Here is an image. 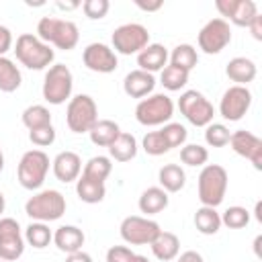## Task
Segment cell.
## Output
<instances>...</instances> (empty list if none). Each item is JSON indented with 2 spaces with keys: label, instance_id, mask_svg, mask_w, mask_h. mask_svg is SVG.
Masks as SVG:
<instances>
[{
  "label": "cell",
  "instance_id": "1",
  "mask_svg": "<svg viewBox=\"0 0 262 262\" xmlns=\"http://www.w3.org/2000/svg\"><path fill=\"white\" fill-rule=\"evenodd\" d=\"M37 37L47 45H55L57 49L72 51L80 41V31H78V25L72 20L41 16L37 23Z\"/></svg>",
  "mask_w": 262,
  "mask_h": 262
},
{
  "label": "cell",
  "instance_id": "2",
  "mask_svg": "<svg viewBox=\"0 0 262 262\" xmlns=\"http://www.w3.org/2000/svg\"><path fill=\"white\" fill-rule=\"evenodd\" d=\"M14 55L29 70H45V68H51V63L55 59V51L51 49V45H47L45 41H41L33 33H23V35L16 37Z\"/></svg>",
  "mask_w": 262,
  "mask_h": 262
},
{
  "label": "cell",
  "instance_id": "3",
  "mask_svg": "<svg viewBox=\"0 0 262 262\" xmlns=\"http://www.w3.org/2000/svg\"><path fill=\"white\" fill-rule=\"evenodd\" d=\"M66 196L55 190V188H45L35 192L27 203H25V213L33 219V221H41V223H51L61 219V215L66 213Z\"/></svg>",
  "mask_w": 262,
  "mask_h": 262
},
{
  "label": "cell",
  "instance_id": "4",
  "mask_svg": "<svg viewBox=\"0 0 262 262\" xmlns=\"http://www.w3.org/2000/svg\"><path fill=\"white\" fill-rule=\"evenodd\" d=\"M227 170L219 164H205L199 174V201L203 207H219L227 192Z\"/></svg>",
  "mask_w": 262,
  "mask_h": 262
},
{
  "label": "cell",
  "instance_id": "5",
  "mask_svg": "<svg viewBox=\"0 0 262 262\" xmlns=\"http://www.w3.org/2000/svg\"><path fill=\"white\" fill-rule=\"evenodd\" d=\"M49 156L43 149H29L23 154L18 168H16V176L23 188L27 190H39L47 178L49 172Z\"/></svg>",
  "mask_w": 262,
  "mask_h": 262
},
{
  "label": "cell",
  "instance_id": "6",
  "mask_svg": "<svg viewBox=\"0 0 262 262\" xmlns=\"http://www.w3.org/2000/svg\"><path fill=\"white\" fill-rule=\"evenodd\" d=\"M72 88H74V76H72V70L68 66L53 63L45 72L41 92H43V98L49 104L59 106L66 100H70L72 98Z\"/></svg>",
  "mask_w": 262,
  "mask_h": 262
},
{
  "label": "cell",
  "instance_id": "7",
  "mask_svg": "<svg viewBox=\"0 0 262 262\" xmlns=\"http://www.w3.org/2000/svg\"><path fill=\"white\" fill-rule=\"evenodd\" d=\"M174 117V102L168 94H149L141 98L135 106V119L139 125L158 127L170 123Z\"/></svg>",
  "mask_w": 262,
  "mask_h": 262
},
{
  "label": "cell",
  "instance_id": "8",
  "mask_svg": "<svg viewBox=\"0 0 262 262\" xmlns=\"http://www.w3.org/2000/svg\"><path fill=\"white\" fill-rule=\"evenodd\" d=\"M98 121V106L90 94H76L66 108V123L72 133H88Z\"/></svg>",
  "mask_w": 262,
  "mask_h": 262
},
{
  "label": "cell",
  "instance_id": "9",
  "mask_svg": "<svg viewBox=\"0 0 262 262\" xmlns=\"http://www.w3.org/2000/svg\"><path fill=\"white\" fill-rule=\"evenodd\" d=\"M111 43L115 53L133 55L149 45V31L139 23H125L113 31Z\"/></svg>",
  "mask_w": 262,
  "mask_h": 262
},
{
  "label": "cell",
  "instance_id": "10",
  "mask_svg": "<svg viewBox=\"0 0 262 262\" xmlns=\"http://www.w3.org/2000/svg\"><path fill=\"white\" fill-rule=\"evenodd\" d=\"M178 108L184 115V119L194 127H207L209 123H213L215 117L213 104L199 90H184L178 98Z\"/></svg>",
  "mask_w": 262,
  "mask_h": 262
},
{
  "label": "cell",
  "instance_id": "11",
  "mask_svg": "<svg viewBox=\"0 0 262 262\" xmlns=\"http://www.w3.org/2000/svg\"><path fill=\"white\" fill-rule=\"evenodd\" d=\"M160 231L162 229H160L158 221L141 217V215H129L119 225V233H121L123 242L131 244V246H149Z\"/></svg>",
  "mask_w": 262,
  "mask_h": 262
},
{
  "label": "cell",
  "instance_id": "12",
  "mask_svg": "<svg viewBox=\"0 0 262 262\" xmlns=\"http://www.w3.org/2000/svg\"><path fill=\"white\" fill-rule=\"evenodd\" d=\"M196 41H199V49L203 53L217 55L231 43V27L223 18H211L199 31Z\"/></svg>",
  "mask_w": 262,
  "mask_h": 262
},
{
  "label": "cell",
  "instance_id": "13",
  "mask_svg": "<svg viewBox=\"0 0 262 262\" xmlns=\"http://www.w3.org/2000/svg\"><path fill=\"white\" fill-rule=\"evenodd\" d=\"M25 252V235L12 217H0V260L14 262Z\"/></svg>",
  "mask_w": 262,
  "mask_h": 262
},
{
  "label": "cell",
  "instance_id": "14",
  "mask_svg": "<svg viewBox=\"0 0 262 262\" xmlns=\"http://www.w3.org/2000/svg\"><path fill=\"white\" fill-rule=\"evenodd\" d=\"M252 106V92L248 90V86H229L219 102V115L229 121L235 123L239 119H244V115L250 111Z\"/></svg>",
  "mask_w": 262,
  "mask_h": 262
},
{
  "label": "cell",
  "instance_id": "15",
  "mask_svg": "<svg viewBox=\"0 0 262 262\" xmlns=\"http://www.w3.org/2000/svg\"><path fill=\"white\" fill-rule=\"evenodd\" d=\"M82 61L90 72H96V74H111L119 66L117 53L106 43H90V45H86L84 51H82Z\"/></svg>",
  "mask_w": 262,
  "mask_h": 262
},
{
  "label": "cell",
  "instance_id": "16",
  "mask_svg": "<svg viewBox=\"0 0 262 262\" xmlns=\"http://www.w3.org/2000/svg\"><path fill=\"white\" fill-rule=\"evenodd\" d=\"M215 8L225 23H231L235 27H248L258 14V6L254 0H215Z\"/></svg>",
  "mask_w": 262,
  "mask_h": 262
},
{
  "label": "cell",
  "instance_id": "17",
  "mask_svg": "<svg viewBox=\"0 0 262 262\" xmlns=\"http://www.w3.org/2000/svg\"><path fill=\"white\" fill-rule=\"evenodd\" d=\"M229 145L237 156L246 158L256 170H262V139L258 135L246 129H237L229 135Z\"/></svg>",
  "mask_w": 262,
  "mask_h": 262
},
{
  "label": "cell",
  "instance_id": "18",
  "mask_svg": "<svg viewBox=\"0 0 262 262\" xmlns=\"http://www.w3.org/2000/svg\"><path fill=\"white\" fill-rule=\"evenodd\" d=\"M51 170L59 182H76L82 174V158L70 149L59 151L51 162Z\"/></svg>",
  "mask_w": 262,
  "mask_h": 262
},
{
  "label": "cell",
  "instance_id": "19",
  "mask_svg": "<svg viewBox=\"0 0 262 262\" xmlns=\"http://www.w3.org/2000/svg\"><path fill=\"white\" fill-rule=\"evenodd\" d=\"M154 88H156L154 74H147V72H143L139 68L131 70L123 80V90L131 98H145V96H149L154 92Z\"/></svg>",
  "mask_w": 262,
  "mask_h": 262
},
{
  "label": "cell",
  "instance_id": "20",
  "mask_svg": "<svg viewBox=\"0 0 262 262\" xmlns=\"http://www.w3.org/2000/svg\"><path fill=\"white\" fill-rule=\"evenodd\" d=\"M168 49L162 43H149L147 47H143L137 53V66L139 70L154 74V72H162L168 66Z\"/></svg>",
  "mask_w": 262,
  "mask_h": 262
},
{
  "label": "cell",
  "instance_id": "21",
  "mask_svg": "<svg viewBox=\"0 0 262 262\" xmlns=\"http://www.w3.org/2000/svg\"><path fill=\"white\" fill-rule=\"evenodd\" d=\"M84 242H86V235L76 225H59L53 231V244H55V248L59 252H66V254L80 252L82 246H84Z\"/></svg>",
  "mask_w": 262,
  "mask_h": 262
},
{
  "label": "cell",
  "instance_id": "22",
  "mask_svg": "<svg viewBox=\"0 0 262 262\" xmlns=\"http://www.w3.org/2000/svg\"><path fill=\"white\" fill-rule=\"evenodd\" d=\"M225 74L231 82H235V86H246L250 82H254L256 74H258V68L256 63L250 59V57H233L227 61L225 66Z\"/></svg>",
  "mask_w": 262,
  "mask_h": 262
},
{
  "label": "cell",
  "instance_id": "23",
  "mask_svg": "<svg viewBox=\"0 0 262 262\" xmlns=\"http://www.w3.org/2000/svg\"><path fill=\"white\" fill-rule=\"evenodd\" d=\"M168 203H170V196H168V192H166L164 188H160V186H149V188H145V190L141 192V196H139V201H137V207H139L141 213H145V215L149 217V215L162 213V211L168 207Z\"/></svg>",
  "mask_w": 262,
  "mask_h": 262
},
{
  "label": "cell",
  "instance_id": "24",
  "mask_svg": "<svg viewBox=\"0 0 262 262\" xmlns=\"http://www.w3.org/2000/svg\"><path fill=\"white\" fill-rule=\"evenodd\" d=\"M149 248H151V254H154L158 260L170 262V260H174V258L178 256V252H180V239H178V235L172 233V231H160V233L156 235V239L149 244Z\"/></svg>",
  "mask_w": 262,
  "mask_h": 262
},
{
  "label": "cell",
  "instance_id": "25",
  "mask_svg": "<svg viewBox=\"0 0 262 262\" xmlns=\"http://www.w3.org/2000/svg\"><path fill=\"white\" fill-rule=\"evenodd\" d=\"M108 156H111V160L121 162V164L131 162L137 156V139L131 133L121 131L119 137L108 145Z\"/></svg>",
  "mask_w": 262,
  "mask_h": 262
},
{
  "label": "cell",
  "instance_id": "26",
  "mask_svg": "<svg viewBox=\"0 0 262 262\" xmlns=\"http://www.w3.org/2000/svg\"><path fill=\"white\" fill-rule=\"evenodd\" d=\"M76 194L82 203L96 205L106 196V186L100 180H92V178L80 174V178L76 180Z\"/></svg>",
  "mask_w": 262,
  "mask_h": 262
},
{
  "label": "cell",
  "instance_id": "27",
  "mask_svg": "<svg viewBox=\"0 0 262 262\" xmlns=\"http://www.w3.org/2000/svg\"><path fill=\"white\" fill-rule=\"evenodd\" d=\"M158 182L166 192H180L186 184V174L178 164H164L158 172Z\"/></svg>",
  "mask_w": 262,
  "mask_h": 262
},
{
  "label": "cell",
  "instance_id": "28",
  "mask_svg": "<svg viewBox=\"0 0 262 262\" xmlns=\"http://www.w3.org/2000/svg\"><path fill=\"white\" fill-rule=\"evenodd\" d=\"M119 133H121L119 123H115V121H111V119H98V121L94 123V127L88 131L90 141H92L94 145H98V147H108V145L119 137Z\"/></svg>",
  "mask_w": 262,
  "mask_h": 262
},
{
  "label": "cell",
  "instance_id": "29",
  "mask_svg": "<svg viewBox=\"0 0 262 262\" xmlns=\"http://www.w3.org/2000/svg\"><path fill=\"white\" fill-rule=\"evenodd\" d=\"M194 227L203 235H215L221 229V213L215 207H199L194 213Z\"/></svg>",
  "mask_w": 262,
  "mask_h": 262
},
{
  "label": "cell",
  "instance_id": "30",
  "mask_svg": "<svg viewBox=\"0 0 262 262\" xmlns=\"http://www.w3.org/2000/svg\"><path fill=\"white\" fill-rule=\"evenodd\" d=\"M23 235H25V244L33 246L35 250H43L53 242V231L49 229L47 223L41 221H31Z\"/></svg>",
  "mask_w": 262,
  "mask_h": 262
},
{
  "label": "cell",
  "instance_id": "31",
  "mask_svg": "<svg viewBox=\"0 0 262 262\" xmlns=\"http://www.w3.org/2000/svg\"><path fill=\"white\" fill-rule=\"evenodd\" d=\"M23 84V76H20V70L18 66L8 59L6 55L0 57V90L2 92H14L18 90Z\"/></svg>",
  "mask_w": 262,
  "mask_h": 262
},
{
  "label": "cell",
  "instance_id": "32",
  "mask_svg": "<svg viewBox=\"0 0 262 262\" xmlns=\"http://www.w3.org/2000/svg\"><path fill=\"white\" fill-rule=\"evenodd\" d=\"M168 59H170V66H176V68H180V70L190 74V70L199 63V53L190 43H180V45H176L172 49Z\"/></svg>",
  "mask_w": 262,
  "mask_h": 262
},
{
  "label": "cell",
  "instance_id": "33",
  "mask_svg": "<svg viewBox=\"0 0 262 262\" xmlns=\"http://www.w3.org/2000/svg\"><path fill=\"white\" fill-rule=\"evenodd\" d=\"M20 121H23V125H25L29 131L41 129V127L51 125V113H49V108H47L45 104H31V106H27V108L23 111Z\"/></svg>",
  "mask_w": 262,
  "mask_h": 262
},
{
  "label": "cell",
  "instance_id": "34",
  "mask_svg": "<svg viewBox=\"0 0 262 262\" xmlns=\"http://www.w3.org/2000/svg\"><path fill=\"white\" fill-rule=\"evenodd\" d=\"M111 172H113L111 158H106V156H94V158H90V160L84 164L82 176H88V178H92V180L104 182Z\"/></svg>",
  "mask_w": 262,
  "mask_h": 262
},
{
  "label": "cell",
  "instance_id": "35",
  "mask_svg": "<svg viewBox=\"0 0 262 262\" xmlns=\"http://www.w3.org/2000/svg\"><path fill=\"white\" fill-rule=\"evenodd\" d=\"M160 84L170 90V92H176V90H182L186 84H188V72L176 68V66H166L160 74Z\"/></svg>",
  "mask_w": 262,
  "mask_h": 262
},
{
  "label": "cell",
  "instance_id": "36",
  "mask_svg": "<svg viewBox=\"0 0 262 262\" xmlns=\"http://www.w3.org/2000/svg\"><path fill=\"white\" fill-rule=\"evenodd\" d=\"M207 160H209V151H207V147H203L199 143H184L180 147V162L186 166H192V168L205 166Z\"/></svg>",
  "mask_w": 262,
  "mask_h": 262
},
{
  "label": "cell",
  "instance_id": "37",
  "mask_svg": "<svg viewBox=\"0 0 262 262\" xmlns=\"http://www.w3.org/2000/svg\"><path fill=\"white\" fill-rule=\"evenodd\" d=\"M248 223H250V211L246 207L233 205V207H227L221 213V225H225L229 229H242Z\"/></svg>",
  "mask_w": 262,
  "mask_h": 262
},
{
  "label": "cell",
  "instance_id": "38",
  "mask_svg": "<svg viewBox=\"0 0 262 262\" xmlns=\"http://www.w3.org/2000/svg\"><path fill=\"white\" fill-rule=\"evenodd\" d=\"M160 133H162V137H164V141H166V145H168L170 149L182 147V145L186 143V137H188L186 127L180 125V123H172V121L166 123V125L160 129Z\"/></svg>",
  "mask_w": 262,
  "mask_h": 262
},
{
  "label": "cell",
  "instance_id": "39",
  "mask_svg": "<svg viewBox=\"0 0 262 262\" xmlns=\"http://www.w3.org/2000/svg\"><path fill=\"white\" fill-rule=\"evenodd\" d=\"M229 129L223 123H209L205 127V141L211 147H225L229 143Z\"/></svg>",
  "mask_w": 262,
  "mask_h": 262
},
{
  "label": "cell",
  "instance_id": "40",
  "mask_svg": "<svg viewBox=\"0 0 262 262\" xmlns=\"http://www.w3.org/2000/svg\"><path fill=\"white\" fill-rule=\"evenodd\" d=\"M141 147H143V151L149 154V156H164V154L170 151V147L166 145V141H164V137H162L160 131H149V133H145L143 139H141Z\"/></svg>",
  "mask_w": 262,
  "mask_h": 262
},
{
  "label": "cell",
  "instance_id": "41",
  "mask_svg": "<svg viewBox=\"0 0 262 262\" xmlns=\"http://www.w3.org/2000/svg\"><path fill=\"white\" fill-rule=\"evenodd\" d=\"M111 8V2L108 0H84L82 2V10L88 18L92 20H98V18H104L106 12Z\"/></svg>",
  "mask_w": 262,
  "mask_h": 262
},
{
  "label": "cell",
  "instance_id": "42",
  "mask_svg": "<svg viewBox=\"0 0 262 262\" xmlns=\"http://www.w3.org/2000/svg\"><path fill=\"white\" fill-rule=\"evenodd\" d=\"M29 139L37 147H47V145H51L55 141V129H53V125H47V127H41V129H33V131H29Z\"/></svg>",
  "mask_w": 262,
  "mask_h": 262
},
{
  "label": "cell",
  "instance_id": "43",
  "mask_svg": "<svg viewBox=\"0 0 262 262\" xmlns=\"http://www.w3.org/2000/svg\"><path fill=\"white\" fill-rule=\"evenodd\" d=\"M135 252L127 246H113L106 250V262H133Z\"/></svg>",
  "mask_w": 262,
  "mask_h": 262
},
{
  "label": "cell",
  "instance_id": "44",
  "mask_svg": "<svg viewBox=\"0 0 262 262\" xmlns=\"http://www.w3.org/2000/svg\"><path fill=\"white\" fill-rule=\"evenodd\" d=\"M12 49V33L8 27L0 25V57L6 55Z\"/></svg>",
  "mask_w": 262,
  "mask_h": 262
},
{
  "label": "cell",
  "instance_id": "45",
  "mask_svg": "<svg viewBox=\"0 0 262 262\" xmlns=\"http://www.w3.org/2000/svg\"><path fill=\"white\" fill-rule=\"evenodd\" d=\"M135 6L141 8V10H145V12H156V10H160L164 6V2L162 0H151V2L149 0L147 2L145 0H135Z\"/></svg>",
  "mask_w": 262,
  "mask_h": 262
},
{
  "label": "cell",
  "instance_id": "46",
  "mask_svg": "<svg viewBox=\"0 0 262 262\" xmlns=\"http://www.w3.org/2000/svg\"><path fill=\"white\" fill-rule=\"evenodd\" d=\"M248 29L252 31V37H254L256 41H260V39H262V14H260V12L252 18V23L248 25Z\"/></svg>",
  "mask_w": 262,
  "mask_h": 262
},
{
  "label": "cell",
  "instance_id": "47",
  "mask_svg": "<svg viewBox=\"0 0 262 262\" xmlns=\"http://www.w3.org/2000/svg\"><path fill=\"white\" fill-rule=\"evenodd\" d=\"M176 258H178L176 262H205L203 256H201L196 250H186V252H182V254L176 256Z\"/></svg>",
  "mask_w": 262,
  "mask_h": 262
},
{
  "label": "cell",
  "instance_id": "48",
  "mask_svg": "<svg viewBox=\"0 0 262 262\" xmlns=\"http://www.w3.org/2000/svg\"><path fill=\"white\" fill-rule=\"evenodd\" d=\"M66 262H94V260H92V256H90L88 252H84V250H80V252H74V254H68V258H66Z\"/></svg>",
  "mask_w": 262,
  "mask_h": 262
},
{
  "label": "cell",
  "instance_id": "49",
  "mask_svg": "<svg viewBox=\"0 0 262 262\" xmlns=\"http://www.w3.org/2000/svg\"><path fill=\"white\" fill-rule=\"evenodd\" d=\"M55 6H57L59 10H76V8H80L82 4H80L78 0H70V2H63V0H57V2H55Z\"/></svg>",
  "mask_w": 262,
  "mask_h": 262
},
{
  "label": "cell",
  "instance_id": "50",
  "mask_svg": "<svg viewBox=\"0 0 262 262\" xmlns=\"http://www.w3.org/2000/svg\"><path fill=\"white\" fill-rule=\"evenodd\" d=\"M4 209H6V199H4V194L0 192V217H2V213H4Z\"/></svg>",
  "mask_w": 262,
  "mask_h": 262
},
{
  "label": "cell",
  "instance_id": "51",
  "mask_svg": "<svg viewBox=\"0 0 262 262\" xmlns=\"http://www.w3.org/2000/svg\"><path fill=\"white\" fill-rule=\"evenodd\" d=\"M260 242H262V237L258 235V237L254 239V250H256V254H260Z\"/></svg>",
  "mask_w": 262,
  "mask_h": 262
},
{
  "label": "cell",
  "instance_id": "52",
  "mask_svg": "<svg viewBox=\"0 0 262 262\" xmlns=\"http://www.w3.org/2000/svg\"><path fill=\"white\" fill-rule=\"evenodd\" d=\"M260 207H262V205H260V203H256V219H258V221H262V215H260Z\"/></svg>",
  "mask_w": 262,
  "mask_h": 262
},
{
  "label": "cell",
  "instance_id": "53",
  "mask_svg": "<svg viewBox=\"0 0 262 262\" xmlns=\"http://www.w3.org/2000/svg\"><path fill=\"white\" fill-rule=\"evenodd\" d=\"M4 170V151H2V147H0V172Z\"/></svg>",
  "mask_w": 262,
  "mask_h": 262
},
{
  "label": "cell",
  "instance_id": "54",
  "mask_svg": "<svg viewBox=\"0 0 262 262\" xmlns=\"http://www.w3.org/2000/svg\"><path fill=\"white\" fill-rule=\"evenodd\" d=\"M0 262H4V260H0Z\"/></svg>",
  "mask_w": 262,
  "mask_h": 262
}]
</instances>
